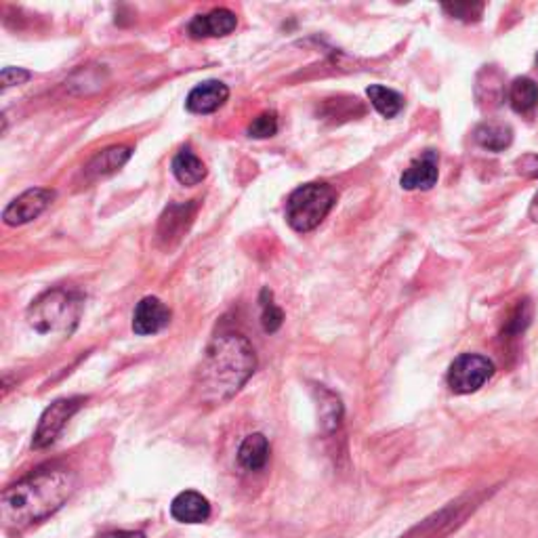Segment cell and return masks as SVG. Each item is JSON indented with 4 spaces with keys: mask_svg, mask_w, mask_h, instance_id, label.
I'll return each instance as SVG.
<instances>
[{
    "mask_svg": "<svg viewBox=\"0 0 538 538\" xmlns=\"http://www.w3.org/2000/svg\"><path fill=\"white\" fill-rule=\"evenodd\" d=\"M172 175L183 185H198L207 177V166L191 152V148H181L172 158Z\"/></svg>",
    "mask_w": 538,
    "mask_h": 538,
    "instance_id": "15",
    "label": "cell"
},
{
    "mask_svg": "<svg viewBox=\"0 0 538 538\" xmlns=\"http://www.w3.org/2000/svg\"><path fill=\"white\" fill-rule=\"evenodd\" d=\"M530 318H533V308H530V303L520 301V305L514 309V314L509 316L507 324H504V330H503L504 341H514V338L522 337L523 330L528 328Z\"/></svg>",
    "mask_w": 538,
    "mask_h": 538,
    "instance_id": "21",
    "label": "cell"
},
{
    "mask_svg": "<svg viewBox=\"0 0 538 538\" xmlns=\"http://www.w3.org/2000/svg\"><path fill=\"white\" fill-rule=\"evenodd\" d=\"M228 97L230 89L221 81H204L202 84H198L190 91L185 108H188L191 114H212V112H217L225 102H228Z\"/></svg>",
    "mask_w": 538,
    "mask_h": 538,
    "instance_id": "11",
    "label": "cell"
},
{
    "mask_svg": "<svg viewBox=\"0 0 538 538\" xmlns=\"http://www.w3.org/2000/svg\"><path fill=\"white\" fill-rule=\"evenodd\" d=\"M83 404L84 397H62V400L53 402L43 413L41 421H38L34 437H32V448L43 450L55 444L59 434L65 429L70 418L83 408Z\"/></svg>",
    "mask_w": 538,
    "mask_h": 538,
    "instance_id": "7",
    "label": "cell"
},
{
    "mask_svg": "<svg viewBox=\"0 0 538 538\" xmlns=\"http://www.w3.org/2000/svg\"><path fill=\"white\" fill-rule=\"evenodd\" d=\"M269 442L263 434H250L238 448V463L247 471H259L268 465Z\"/></svg>",
    "mask_w": 538,
    "mask_h": 538,
    "instance_id": "16",
    "label": "cell"
},
{
    "mask_svg": "<svg viewBox=\"0 0 538 538\" xmlns=\"http://www.w3.org/2000/svg\"><path fill=\"white\" fill-rule=\"evenodd\" d=\"M437 154L427 150L423 156L410 162L400 179L404 190H431L437 183Z\"/></svg>",
    "mask_w": 538,
    "mask_h": 538,
    "instance_id": "13",
    "label": "cell"
},
{
    "mask_svg": "<svg viewBox=\"0 0 538 538\" xmlns=\"http://www.w3.org/2000/svg\"><path fill=\"white\" fill-rule=\"evenodd\" d=\"M196 204H185V207H171L169 210L162 215L161 221V236L164 240H171V238H179L183 230H188V225L191 221V215H194Z\"/></svg>",
    "mask_w": 538,
    "mask_h": 538,
    "instance_id": "20",
    "label": "cell"
},
{
    "mask_svg": "<svg viewBox=\"0 0 538 538\" xmlns=\"http://www.w3.org/2000/svg\"><path fill=\"white\" fill-rule=\"evenodd\" d=\"M131 158V148L126 145H114V148H108L99 152L97 156L91 158V162L84 166V172L89 179H103L114 175L116 171H121L122 166L129 162Z\"/></svg>",
    "mask_w": 538,
    "mask_h": 538,
    "instance_id": "14",
    "label": "cell"
},
{
    "mask_svg": "<svg viewBox=\"0 0 538 538\" xmlns=\"http://www.w3.org/2000/svg\"><path fill=\"white\" fill-rule=\"evenodd\" d=\"M102 538H145L142 533H131V530H116V533H108Z\"/></svg>",
    "mask_w": 538,
    "mask_h": 538,
    "instance_id": "28",
    "label": "cell"
},
{
    "mask_svg": "<svg viewBox=\"0 0 538 538\" xmlns=\"http://www.w3.org/2000/svg\"><path fill=\"white\" fill-rule=\"evenodd\" d=\"M30 72H25L22 68H5L3 74H0V84H3V91H6L9 86L24 84L25 81H30Z\"/></svg>",
    "mask_w": 538,
    "mask_h": 538,
    "instance_id": "26",
    "label": "cell"
},
{
    "mask_svg": "<svg viewBox=\"0 0 538 538\" xmlns=\"http://www.w3.org/2000/svg\"><path fill=\"white\" fill-rule=\"evenodd\" d=\"M257 370L250 341L238 332H221L209 343L196 370L194 389L202 404H223L234 397Z\"/></svg>",
    "mask_w": 538,
    "mask_h": 538,
    "instance_id": "2",
    "label": "cell"
},
{
    "mask_svg": "<svg viewBox=\"0 0 538 538\" xmlns=\"http://www.w3.org/2000/svg\"><path fill=\"white\" fill-rule=\"evenodd\" d=\"M482 496H463L455 503H448L446 507L437 511V514L429 515L427 520H423L418 526H415L406 536L402 538H448L458 528L463 526L465 520L480 507Z\"/></svg>",
    "mask_w": 538,
    "mask_h": 538,
    "instance_id": "5",
    "label": "cell"
},
{
    "mask_svg": "<svg viewBox=\"0 0 538 538\" xmlns=\"http://www.w3.org/2000/svg\"><path fill=\"white\" fill-rule=\"evenodd\" d=\"M536 65H538V55H536Z\"/></svg>",
    "mask_w": 538,
    "mask_h": 538,
    "instance_id": "30",
    "label": "cell"
},
{
    "mask_svg": "<svg viewBox=\"0 0 538 538\" xmlns=\"http://www.w3.org/2000/svg\"><path fill=\"white\" fill-rule=\"evenodd\" d=\"M53 198H55V191L46 188H32L28 191H24L22 196H17L15 201L3 210L5 223L11 225V228H17V225L34 221V219L41 217L46 207L53 202Z\"/></svg>",
    "mask_w": 538,
    "mask_h": 538,
    "instance_id": "8",
    "label": "cell"
},
{
    "mask_svg": "<svg viewBox=\"0 0 538 538\" xmlns=\"http://www.w3.org/2000/svg\"><path fill=\"white\" fill-rule=\"evenodd\" d=\"M261 309H263L261 320H263L265 332H276L282 327L284 314H282V309L274 303V297H271V292L268 289H263V292H261Z\"/></svg>",
    "mask_w": 538,
    "mask_h": 538,
    "instance_id": "22",
    "label": "cell"
},
{
    "mask_svg": "<svg viewBox=\"0 0 538 538\" xmlns=\"http://www.w3.org/2000/svg\"><path fill=\"white\" fill-rule=\"evenodd\" d=\"M324 397H327V402H322V421L327 431H332L341 423L343 406L341 402H338V397L335 394H330V391H324Z\"/></svg>",
    "mask_w": 538,
    "mask_h": 538,
    "instance_id": "24",
    "label": "cell"
},
{
    "mask_svg": "<svg viewBox=\"0 0 538 538\" xmlns=\"http://www.w3.org/2000/svg\"><path fill=\"white\" fill-rule=\"evenodd\" d=\"M249 137L252 139H269L278 132V116L274 112H265V114L257 116L255 121L249 124Z\"/></svg>",
    "mask_w": 538,
    "mask_h": 538,
    "instance_id": "23",
    "label": "cell"
},
{
    "mask_svg": "<svg viewBox=\"0 0 538 538\" xmlns=\"http://www.w3.org/2000/svg\"><path fill=\"white\" fill-rule=\"evenodd\" d=\"M337 202V191L327 183H305L289 196L287 221L298 234L316 230Z\"/></svg>",
    "mask_w": 538,
    "mask_h": 538,
    "instance_id": "4",
    "label": "cell"
},
{
    "mask_svg": "<svg viewBox=\"0 0 538 538\" xmlns=\"http://www.w3.org/2000/svg\"><path fill=\"white\" fill-rule=\"evenodd\" d=\"M171 515L179 523H202L210 517V503L196 490H185L172 498Z\"/></svg>",
    "mask_w": 538,
    "mask_h": 538,
    "instance_id": "12",
    "label": "cell"
},
{
    "mask_svg": "<svg viewBox=\"0 0 538 538\" xmlns=\"http://www.w3.org/2000/svg\"><path fill=\"white\" fill-rule=\"evenodd\" d=\"M81 292L53 289L36 298L28 309V324L41 335H70L83 316Z\"/></svg>",
    "mask_w": 538,
    "mask_h": 538,
    "instance_id": "3",
    "label": "cell"
},
{
    "mask_svg": "<svg viewBox=\"0 0 538 538\" xmlns=\"http://www.w3.org/2000/svg\"><path fill=\"white\" fill-rule=\"evenodd\" d=\"M494 375V364L486 356L480 354H463L450 364L448 370V387L455 394H474L484 387Z\"/></svg>",
    "mask_w": 538,
    "mask_h": 538,
    "instance_id": "6",
    "label": "cell"
},
{
    "mask_svg": "<svg viewBox=\"0 0 538 538\" xmlns=\"http://www.w3.org/2000/svg\"><path fill=\"white\" fill-rule=\"evenodd\" d=\"M238 17L230 9H215L207 15H198L190 24V36L191 38H221L228 36L236 30Z\"/></svg>",
    "mask_w": 538,
    "mask_h": 538,
    "instance_id": "10",
    "label": "cell"
},
{
    "mask_svg": "<svg viewBox=\"0 0 538 538\" xmlns=\"http://www.w3.org/2000/svg\"><path fill=\"white\" fill-rule=\"evenodd\" d=\"M509 103L517 114H533L538 105V84L533 78H515L509 89Z\"/></svg>",
    "mask_w": 538,
    "mask_h": 538,
    "instance_id": "18",
    "label": "cell"
},
{
    "mask_svg": "<svg viewBox=\"0 0 538 538\" xmlns=\"http://www.w3.org/2000/svg\"><path fill=\"white\" fill-rule=\"evenodd\" d=\"M368 99L375 105V110L385 118H396L404 110V97L394 89H387L383 84L368 86Z\"/></svg>",
    "mask_w": 538,
    "mask_h": 538,
    "instance_id": "19",
    "label": "cell"
},
{
    "mask_svg": "<svg viewBox=\"0 0 538 538\" xmlns=\"http://www.w3.org/2000/svg\"><path fill=\"white\" fill-rule=\"evenodd\" d=\"M475 142L488 152H503L514 142V131L511 126L501 122H484L474 132Z\"/></svg>",
    "mask_w": 538,
    "mask_h": 538,
    "instance_id": "17",
    "label": "cell"
},
{
    "mask_svg": "<svg viewBox=\"0 0 538 538\" xmlns=\"http://www.w3.org/2000/svg\"><path fill=\"white\" fill-rule=\"evenodd\" d=\"M444 11L450 13V15L456 19H463V22H475V19L482 17L484 5L482 3H455V5H444Z\"/></svg>",
    "mask_w": 538,
    "mask_h": 538,
    "instance_id": "25",
    "label": "cell"
},
{
    "mask_svg": "<svg viewBox=\"0 0 538 538\" xmlns=\"http://www.w3.org/2000/svg\"><path fill=\"white\" fill-rule=\"evenodd\" d=\"M171 309L158 297H145L137 303L132 314V330L135 335L148 337L164 330L171 322Z\"/></svg>",
    "mask_w": 538,
    "mask_h": 538,
    "instance_id": "9",
    "label": "cell"
},
{
    "mask_svg": "<svg viewBox=\"0 0 538 538\" xmlns=\"http://www.w3.org/2000/svg\"><path fill=\"white\" fill-rule=\"evenodd\" d=\"M76 477L65 467H44L5 488L0 520L6 533H24L51 517L74 494Z\"/></svg>",
    "mask_w": 538,
    "mask_h": 538,
    "instance_id": "1",
    "label": "cell"
},
{
    "mask_svg": "<svg viewBox=\"0 0 538 538\" xmlns=\"http://www.w3.org/2000/svg\"><path fill=\"white\" fill-rule=\"evenodd\" d=\"M530 219H533V221L538 223V194L534 196L533 204H530Z\"/></svg>",
    "mask_w": 538,
    "mask_h": 538,
    "instance_id": "29",
    "label": "cell"
},
{
    "mask_svg": "<svg viewBox=\"0 0 538 538\" xmlns=\"http://www.w3.org/2000/svg\"><path fill=\"white\" fill-rule=\"evenodd\" d=\"M517 166H520V171H522V175H526V177H534V179H538V156H534V154H528V156H523L520 162H517Z\"/></svg>",
    "mask_w": 538,
    "mask_h": 538,
    "instance_id": "27",
    "label": "cell"
}]
</instances>
